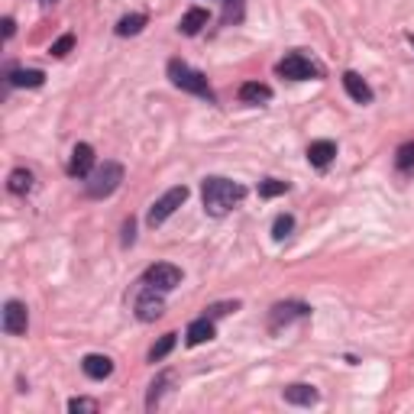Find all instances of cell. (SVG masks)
<instances>
[{"label":"cell","instance_id":"cell-1","mask_svg":"<svg viewBox=\"0 0 414 414\" xmlns=\"http://www.w3.org/2000/svg\"><path fill=\"white\" fill-rule=\"evenodd\" d=\"M201 197H204V211L211 217H224V214L233 211V204H239L246 197V188L230 182V178L211 175L201 182Z\"/></svg>","mask_w":414,"mask_h":414},{"label":"cell","instance_id":"cell-2","mask_svg":"<svg viewBox=\"0 0 414 414\" xmlns=\"http://www.w3.org/2000/svg\"><path fill=\"white\" fill-rule=\"evenodd\" d=\"M169 78H172V85L182 88V91H191V94H197V98L214 100V91H211V85H207V78H204L201 71L188 68L182 58H172L169 62Z\"/></svg>","mask_w":414,"mask_h":414},{"label":"cell","instance_id":"cell-3","mask_svg":"<svg viewBox=\"0 0 414 414\" xmlns=\"http://www.w3.org/2000/svg\"><path fill=\"white\" fill-rule=\"evenodd\" d=\"M123 182V165L120 162H104L88 175V197H110Z\"/></svg>","mask_w":414,"mask_h":414},{"label":"cell","instance_id":"cell-4","mask_svg":"<svg viewBox=\"0 0 414 414\" xmlns=\"http://www.w3.org/2000/svg\"><path fill=\"white\" fill-rule=\"evenodd\" d=\"M185 201H188V188H185V185H178V188H169V191H165V195L159 197V201L152 204V207H149L146 224H149V227L165 224V220H169L172 214H175Z\"/></svg>","mask_w":414,"mask_h":414},{"label":"cell","instance_id":"cell-5","mask_svg":"<svg viewBox=\"0 0 414 414\" xmlns=\"http://www.w3.org/2000/svg\"><path fill=\"white\" fill-rule=\"evenodd\" d=\"M133 311H136V317H140L143 324H149V321H155V317H162V311H165L162 291H155L152 285L140 281V291L133 295Z\"/></svg>","mask_w":414,"mask_h":414},{"label":"cell","instance_id":"cell-6","mask_svg":"<svg viewBox=\"0 0 414 414\" xmlns=\"http://www.w3.org/2000/svg\"><path fill=\"white\" fill-rule=\"evenodd\" d=\"M143 281L152 285L155 291H172L175 285H182V269L172 266V262H155L143 272Z\"/></svg>","mask_w":414,"mask_h":414},{"label":"cell","instance_id":"cell-7","mask_svg":"<svg viewBox=\"0 0 414 414\" xmlns=\"http://www.w3.org/2000/svg\"><path fill=\"white\" fill-rule=\"evenodd\" d=\"M275 71H279L281 78H291V81H308V78H317L321 71H317V65L311 62V58L298 56V52H291V56H285L279 65H275Z\"/></svg>","mask_w":414,"mask_h":414},{"label":"cell","instance_id":"cell-8","mask_svg":"<svg viewBox=\"0 0 414 414\" xmlns=\"http://www.w3.org/2000/svg\"><path fill=\"white\" fill-rule=\"evenodd\" d=\"M311 314V308L304 301H281V304H275L272 308V314H269V330H281V327H288L291 321H298V317H308Z\"/></svg>","mask_w":414,"mask_h":414},{"label":"cell","instance_id":"cell-9","mask_svg":"<svg viewBox=\"0 0 414 414\" xmlns=\"http://www.w3.org/2000/svg\"><path fill=\"white\" fill-rule=\"evenodd\" d=\"M29 327V314H26V304L23 301H7L4 304V333H10V337H23Z\"/></svg>","mask_w":414,"mask_h":414},{"label":"cell","instance_id":"cell-10","mask_svg":"<svg viewBox=\"0 0 414 414\" xmlns=\"http://www.w3.org/2000/svg\"><path fill=\"white\" fill-rule=\"evenodd\" d=\"M94 172V149L88 143H78L71 149V159H68V175L71 178H88Z\"/></svg>","mask_w":414,"mask_h":414},{"label":"cell","instance_id":"cell-11","mask_svg":"<svg viewBox=\"0 0 414 414\" xmlns=\"http://www.w3.org/2000/svg\"><path fill=\"white\" fill-rule=\"evenodd\" d=\"M81 369H85L88 379L100 382V379H107V376L113 372V359L110 356H100V353H88V356L81 359Z\"/></svg>","mask_w":414,"mask_h":414},{"label":"cell","instance_id":"cell-12","mask_svg":"<svg viewBox=\"0 0 414 414\" xmlns=\"http://www.w3.org/2000/svg\"><path fill=\"white\" fill-rule=\"evenodd\" d=\"M333 155H337V143H330V140H314L308 146V162L314 169H327L330 162H333Z\"/></svg>","mask_w":414,"mask_h":414},{"label":"cell","instance_id":"cell-13","mask_svg":"<svg viewBox=\"0 0 414 414\" xmlns=\"http://www.w3.org/2000/svg\"><path fill=\"white\" fill-rule=\"evenodd\" d=\"M185 340H188V346H201V343H207V340H214V317L204 314V317H197V321H191Z\"/></svg>","mask_w":414,"mask_h":414},{"label":"cell","instance_id":"cell-14","mask_svg":"<svg viewBox=\"0 0 414 414\" xmlns=\"http://www.w3.org/2000/svg\"><path fill=\"white\" fill-rule=\"evenodd\" d=\"M281 398L288 401V405H301V408H311V405H317V388L314 385H304V382H298V385H288L285 392H281Z\"/></svg>","mask_w":414,"mask_h":414},{"label":"cell","instance_id":"cell-15","mask_svg":"<svg viewBox=\"0 0 414 414\" xmlns=\"http://www.w3.org/2000/svg\"><path fill=\"white\" fill-rule=\"evenodd\" d=\"M343 88H346V94H350L356 104H372V88L363 81V75L346 71V75H343Z\"/></svg>","mask_w":414,"mask_h":414},{"label":"cell","instance_id":"cell-16","mask_svg":"<svg viewBox=\"0 0 414 414\" xmlns=\"http://www.w3.org/2000/svg\"><path fill=\"white\" fill-rule=\"evenodd\" d=\"M10 85H14V88H43L46 85V71H39V68H14V71H10Z\"/></svg>","mask_w":414,"mask_h":414},{"label":"cell","instance_id":"cell-17","mask_svg":"<svg viewBox=\"0 0 414 414\" xmlns=\"http://www.w3.org/2000/svg\"><path fill=\"white\" fill-rule=\"evenodd\" d=\"M207 20H211V16H207V10H204V7H191L188 14L182 16V23H178V29H182L185 36H197V33H201L204 26H207Z\"/></svg>","mask_w":414,"mask_h":414},{"label":"cell","instance_id":"cell-18","mask_svg":"<svg viewBox=\"0 0 414 414\" xmlns=\"http://www.w3.org/2000/svg\"><path fill=\"white\" fill-rule=\"evenodd\" d=\"M239 100H243V104H266V100H272V88L259 85V81H246V85L239 88Z\"/></svg>","mask_w":414,"mask_h":414},{"label":"cell","instance_id":"cell-19","mask_svg":"<svg viewBox=\"0 0 414 414\" xmlns=\"http://www.w3.org/2000/svg\"><path fill=\"white\" fill-rule=\"evenodd\" d=\"M7 188L14 191V195H26V191L33 188V172H29V169H14V172H10Z\"/></svg>","mask_w":414,"mask_h":414},{"label":"cell","instance_id":"cell-20","mask_svg":"<svg viewBox=\"0 0 414 414\" xmlns=\"http://www.w3.org/2000/svg\"><path fill=\"white\" fill-rule=\"evenodd\" d=\"M143 26H146V14H130L117 23V36H136L143 33Z\"/></svg>","mask_w":414,"mask_h":414},{"label":"cell","instance_id":"cell-21","mask_svg":"<svg viewBox=\"0 0 414 414\" xmlns=\"http://www.w3.org/2000/svg\"><path fill=\"white\" fill-rule=\"evenodd\" d=\"M172 350H175V333H165V337H159V343L149 350V363H159V359H165Z\"/></svg>","mask_w":414,"mask_h":414},{"label":"cell","instance_id":"cell-22","mask_svg":"<svg viewBox=\"0 0 414 414\" xmlns=\"http://www.w3.org/2000/svg\"><path fill=\"white\" fill-rule=\"evenodd\" d=\"M172 382V372H162L159 379L152 382V385H149V398H146V408L149 411H152L155 405H159V398H162V392H165V385H169Z\"/></svg>","mask_w":414,"mask_h":414},{"label":"cell","instance_id":"cell-23","mask_svg":"<svg viewBox=\"0 0 414 414\" xmlns=\"http://www.w3.org/2000/svg\"><path fill=\"white\" fill-rule=\"evenodd\" d=\"M246 0H224V26H233V23L243 20Z\"/></svg>","mask_w":414,"mask_h":414},{"label":"cell","instance_id":"cell-24","mask_svg":"<svg viewBox=\"0 0 414 414\" xmlns=\"http://www.w3.org/2000/svg\"><path fill=\"white\" fill-rule=\"evenodd\" d=\"M395 165H398L401 172H414V143L398 146V152H395Z\"/></svg>","mask_w":414,"mask_h":414},{"label":"cell","instance_id":"cell-25","mask_svg":"<svg viewBox=\"0 0 414 414\" xmlns=\"http://www.w3.org/2000/svg\"><path fill=\"white\" fill-rule=\"evenodd\" d=\"M288 191V182H279V178H266L259 182V197H279Z\"/></svg>","mask_w":414,"mask_h":414},{"label":"cell","instance_id":"cell-26","mask_svg":"<svg viewBox=\"0 0 414 414\" xmlns=\"http://www.w3.org/2000/svg\"><path fill=\"white\" fill-rule=\"evenodd\" d=\"M291 227H295V217H291V214H279V217H275V224H272V237L275 239H285L288 233H291Z\"/></svg>","mask_w":414,"mask_h":414},{"label":"cell","instance_id":"cell-27","mask_svg":"<svg viewBox=\"0 0 414 414\" xmlns=\"http://www.w3.org/2000/svg\"><path fill=\"white\" fill-rule=\"evenodd\" d=\"M71 46H75V36H71V33H65L62 39H56V43H52V56H56V58H62L65 52L71 49Z\"/></svg>","mask_w":414,"mask_h":414},{"label":"cell","instance_id":"cell-28","mask_svg":"<svg viewBox=\"0 0 414 414\" xmlns=\"http://www.w3.org/2000/svg\"><path fill=\"white\" fill-rule=\"evenodd\" d=\"M68 411H88V414H94V411H98V401H94V398H71L68 401Z\"/></svg>","mask_w":414,"mask_h":414},{"label":"cell","instance_id":"cell-29","mask_svg":"<svg viewBox=\"0 0 414 414\" xmlns=\"http://www.w3.org/2000/svg\"><path fill=\"white\" fill-rule=\"evenodd\" d=\"M239 308V301H220V304H211L207 308V317H224V314H230V311H237Z\"/></svg>","mask_w":414,"mask_h":414},{"label":"cell","instance_id":"cell-30","mask_svg":"<svg viewBox=\"0 0 414 414\" xmlns=\"http://www.w3.org/2000/svg\"><path fill=\"white\" fill-rule=\"evenodd\" d=\"M14 33H16V23L7 16V20H4V36H7V39H10V36H14Z\"/></svg>","mask_w":414,"mask_h":414},{"label":"cell","instance_id":"cell-31","mask_svg":"<svg viewBox=\"0 0 414 414\" xmlns=\"http://www.w3.org/2000/svg\"><path fill=\"white\" fill-rule=\"evenodd\" d=\"M123 233H127V237H123V243H127V246H130V243H133V220H130V224H127V227H123Z\"/></svg>","mask_w":414,"mask_h":414},{"label":"cell","instance_id":"cell-32","mask_svg":"<svg viewBox=\"0 0 414 414\" xmlns=\"http://www.w3.org/2000/svg\"><path fill=\"white\" fill-rule=\"evenodd\" d=\"M39 4H43V7H56L58 0H39Z\"/></svg>","mask_w":414,"mask_h":414},{"label":"cell","instance_id":"cell-33","mask_svg":"<svg viewBox=\"0 0 414 414\" xmlns=\"http://www.w3.org/2000/svg\"><path fill=\"white\" fill-rule=\"evenodd\" d=\"M408 43H411V46H414V33H411V36H408Z\"/></svg>","mask_w":414,"mask_h":414}]
</instances>
